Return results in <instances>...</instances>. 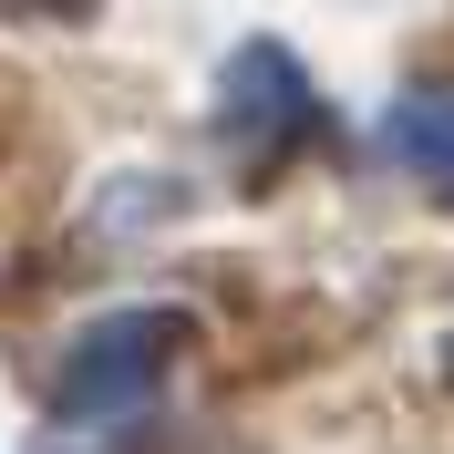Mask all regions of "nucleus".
<instances>
[{
    "mask_svg": "<svg viewBox=\"0 0 454 454\" xmlns=\"http://www.w3.org/2000/svg\"><path fill=\"white\" fill-rule=\"evenodd\" d=\"M176 340H186L176 310H114V320H93V331L73 340V362H62L52 403H62V413H83V424H93V413H135V403L166 382Z\"/></svg>",
    "mask_w": 454,
    "mask_h": 454,
    "instance_id": "nucleus-1",
    "label": "nucleus"
},
{
    "mask_svg": "<svg viewBox=\"0 0 454 454\" xmlns=\"http://www.w3.org/2000/svg\"><path fill=\"white\" fill-rule=\"evenodd\" d=\"M227 93H238V114H227V124H238V135H258V145L300 124V73H289V52H269V42L227 73Z\"/></svg>",
    "mask_w": 454,
    "mask_h": 454,
    "instance_id": "nucleus-2",
    "label": "nucleus"
},
{
    "mask_svg": "<svg viewBox=\"0 0 454 454\" xmlns=\"http://www.w3.org/2000/svg\"><path fill=\"white\" fill-rule=\"evenodd\" d=\"M393 155L424 166V176H454V93H413L393 114Z\"/></svg>",
    "mask_w": 454,
    "mask_h": 454,
    "instance_id": "nucleus-3",
    "label": "nucleus"
}]
</instances>
